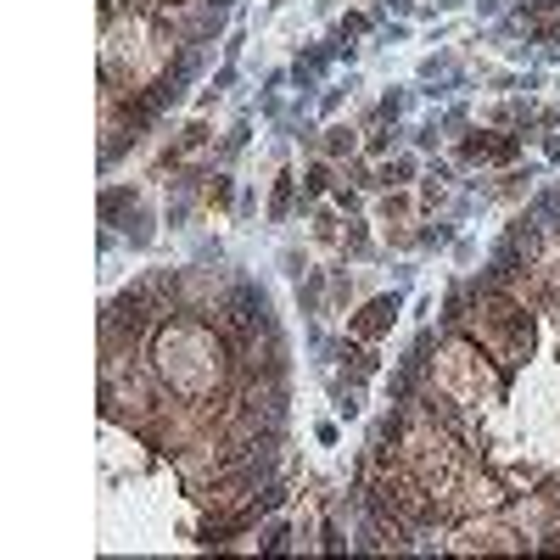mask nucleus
<instances>
[{
  "instance_id": "obj_32",
  "label": "nucleus",
  "mask_w": 560,
  "mask_h": 560,
  "mask_svg": "<svg viewBox=\"0 0 560 560\" xmlns=\"http://www.w3.org/2000/svg\"><path fill=\"white\" fill-rule=\"evenodd\" d=\"M314 17H320V23H331V17H336V0H314Z\"/></svg>"
},
{
  "instance_id": "obj_28",
  "label": "nucleus",
  "mask_w": 560,
  "mask_h": 560,
  "mask_svg": "<svg viewBox=\"0 0 560 560\" xmlns=\"http://www.w3.org/2000/svg\"><path fill=\"white\" fill-rule=\"evenodd\" d=\"M314 437H320L325 448H336V443H342V432H336V420H320V426H314Z\"/></svg>"
},
{
  "instance_id": "obj_31",
  "label": "nucleus",
  "mask_w": 560,
  "mask_h": 560,
  "mask_svg": "<svg viewBox=\"0 0 560 560\" xmlns=\"http://www.w3.org/2000/svg\"><path fill=\"white\" fill-rule=\"evenodd\" d=\"M392 40H409V28H404V23H398V28L387 23V28H381V40H376V45H392Z\"/></svg>"
},
{
  "instance_id": "obj_5",
  "label": "nucleus",
  "mask_w": 560,
  "mask_h": 560,
  "mask_svg": "<svg viewBox=\"0 0 560 560\" xmlns=\"http://www.w3.org/2000/svg\"><path fill=\"white\" fill-rule=\"evenodd\" d=\"M510 482H504V471L488 460V454H471V460L454 471V482L448 488H437V521H460V516H482V510H504L510 504Z\"/></svg>"
},
{
  "instance_id": "obj_15",
  "label": "nucleus",
  "mask_w": 560,
  "mask_h": 560,
  "mask_svg": "<svg viewBox=\"0 0 560 560\" xmlns=\"http://www.w3.org/2000/svg\"><path fill=\"white\" fill-rule=\"evenodd\" d=\"M342 230H348V213H336L331 202H314V213H308V247L342 258Z\"/></svg>"
},
{
  "instance_id": "obj_24",
  "label": "nucleus",
  "mask_w": 560,
  "mask_h": 560,
  "mask_svg": "<svg viewBox=\"0 0 560 560\" xmlns=\"http://www.w3.org/2000/svg\"><path fill=\"white\" fill-rule=\"evenodd\" d=\"M331 208H336V213H359V208H364V191H353V185L342 180V185L331 191Z\"/></svg>"
},
{
  "instance_id": "obj_1",
  "label": "nucleus",
  "mask_w": 560,
  "mask_h": 560,
  "mask_svg": "<svg viewBox=\"0 0 560 560\" xmlns=\"http://www.w3.org/2000/svg\"><path fill=\"white\" fill-rule=\"evenodd\" d=\"M208 62V45H180L152 6H129L101 28V79L124 96H157L174 79H196Z\"/></svg>"
},
{
  "instance_id": "obj_23",
  "label": "nucleus",
  "mask_w": 560,
  "mask_h": 560,
  "mask_svg": "<svg viewBox=\"0 0 560 560\" xmlns=\"http://www.w3.org/2000/svg\"><path fill=\"white\" fill-rule=\"evenodd\" d=\"M353 90H359V73H353L348 84H325V96H320V118H325V124L342 112V101H353Z\"/></svg>"
},
{
  "instance_id": "obj_16",
  "label": "nucleus",
  "mask_w": 560,
  "mask_h": 560,
  "mask_svg": "<svg viewBox=\"0 0 560 560\" xmlns=\"http://www.w3.org/2000/svg\"><path fill=\"white\" fill-rule=\"evenodd\" d=\"M376 174H381V191H409L426 174V163H420V152H392L376 163Z\"/></svg>"
},
{
  "instance_id": "obj_17",
  "label": "nucleus",
  "mask_w": 560,
  "mask_h": 560,
  "mask_svg": "<svg viewBox=\"0 0 560 560\" xmlns=\"http://www.w3.org/2000/svg\"><path fill=\"white\" fill-rule=\"evenodd\" d=\"M342 185V168L325 163V157H308L303 163V196L308 202H331V191Z\"/></svg>"
},
{
  "instance_id": "obj_14",
  "label": "nucleus",
  "mask_w": 560,
  "mask_h": 560,
  "mask_svg": "<svg viewBox=\"0 0 560 560\" xmlns=\"http://www.w3.org/2000/svg\"><path fill=\"white\" fill-rule=\"evenodd\" d=\"M359 152H364V129L353 124V118H331V124L320 129V157H325V163L342 168V163H353Z\"/></svg>"
},
{
  "instance_id": "obj_19",
  "label": "nucleus",
  "mask_w": 560,
  "mask_h": 560,
  "mask_svg": "<svg viewBox=\"0 0 560 560\" xmlns=\"http://www.w3.org/2000/svg\"><path fill=\"white\" fill-rule=\"evenodd\" d=\"M247 140H252V118H236V124L219 135V146H213V168H230L241 152H247Z\"/></svg>"
},
{
  "instance_id": "obj_25",
  "label": "nucleus",
  "mask_w": 560,
  "mask_h": 560,
  "mask_svg": "<svg viewBox=\"0 0 560 560\" xmlns=\"http://www.w3.org/2000/svg\"><path fill=\"white\" fill-rule=\"evenodd\" d=\"M437 146H443V124H437V118H426V124L415 129V152H437Z\"/></svg>"
},
{
  "instance_id": "obj_9",
  "label": "nucleus",
  "mask_w": 560,
  "mask_h": 560,
  "mask_svg": "<svg viewBox=\"0 0 560 560\" xmlns=\"http://www.w3.org/2000/svg\"><path fill=\"white\" fill-rule=\"evenodd\" d=\"M465 174L454 163H426V174L415 180V202H420V219H460L471 202H465Z\"/></svg>"
},
{
  "instance_id": "obj_21",
  "label": "nucleus",
  "mask_w": 560,
  "mask_h": 560,
  "mask_svg": "<svg viewBox=\"0 0 560 560\" xmlns=\"http://www.w3.org/2000/svg\"><path fill=\"white\" fill-rule=\"evenodd\" d=\"M308 269H314V252H308L303 241H286V247H280V275H286V280L297 286V280H303Z\"/></svg>"
},
{
  "instance_id": "obj_7",
  "label": "nucleus",
  "mask_w": 560,
  "mask_h": 560,
  "mask_svg": "<svg viewBox=\"0 0 560 560\" xmlns=\"http://www.w3.org/2000/svg\"><path fill=\"white\" fill-rule=\"evenodd\" d=\"M174 275H180V308L185 314H202V320H208L213 308L224 303V297L236 292V280H241V269L236 264H219V258H191V264H180L174 269Z\"/></svg>"
},
{
  "instance_id": "obj_2",
  "label": "nucleus",
  "mask_w": 560,
  "mask_h": 560,
  "mask_svg": "<svg viewBox=\"0 0 560 560\" xmlns=\"http://www.w3.org/2000/svg\"><path fill=\"white\" fill-rule=\"evenodd\" d=\"M443 331H465L476 348L499 359L510 376H521L538 348H544V314L521 308L516 297H504L488 275H460L443 292V314H437Z\"/></svg>"
},
{
  "instance_id": "obj_13",
  "label": "nucleus",
  "mask_w": 560,
  "mask_h": 560,
  "mask_svg": "<svg viewBox=\"0 0 560 560\" xmlns=\"http://www.w3.org/2000/svg\"><path fill=\"white\" fill-rule=\"evenodd\" d=\"M236 174L230 168H202V185H196V202H202V224H224V219H236Z\"/></svg>"
},
{
  "instance_id": "obj_27",
  "label": "nucleus",
  "mask_w": 560,
  "mask_h": 560,
  "mask_svg": "<svg viewBox=\"0 0 560 560\" xmlns=\"http://www.w3.org/2000/svg\"><path fill=\"white\" fill-rule=\"evenodd\" d=\"M219 101H224V90H219V84H208V90L196 96V112H213V107H219Z\"/></svg>"
},
{
  "instance_id": "obj_18",
  "label": "nucleus",
  "mask_w": 560,
  "mask_h": 560,
  "mask_svg": "<svg viewBox=\"0 0 560 560\" xmlns=\"http://www.w3.org/2000/svg\"><path fill=\"white\" fill-rule=\"evenodd\" d=\"M392 152H404V129L398 124L381 118V124L364 129V157H370V163H381V157H392Z\"/></svg>"
},
{
  "instance_id": "obj_33",
  "label": "nucleus",
  "mask_w": 560,
  "mask_h": 560,
  "mask_svg": "<svg viewBox=\"0 0 560 560\" xmlns=\"http://www.w3.org/2000/svg\"><path fill=\"white\" fill-rule=\"evenodd\" d=\"M135 6H163V0H135Z\"/></svg>"
},
{
  "instance_id": "obj_6",
  "label": "nucleus",
  "mask_w": 560,
  "mask_h": 560,
  "mask_svg": "<svg viewBox=\"0 0 560 560\" xmlns=\"http://www.w3.org/2000/svg\"><path fill=\"white\" fill-rule=\"evenodd\" d=\"M437 555H532V544L510 521V510H482V516L448 521L437 532Z\"/></svg>"
},
{
  "instance_id": "obj_12",
  "label": "nucleus",
  "mask_w": 560,
  "mask_h": 560,
  "mask_svg": "<svg viewBox=\"0 0 560 560\" xmlns=\"http://www.w3.org/2000/svg\"><path fill=\"white\" fill-rule=\"evenodd\" d=\"M398 314H404V292H376V297H364L359 308H353L348 320H342V331L359 336V342H387L392 331H398Z\"/></svg>"
},
{
  "instance_id": "obj_11",
  "label": "nucleus",
  "mask_w": 560,
  "mask_h": 560,
  "mask_svg": "<svg viewBox=\"0 0 560 560\" xmlns=\"http://www.w3.org/2000/svg\"><path fill=\"white\" fill-rule=\"evenodd\" d=\"M538 180H544L538 163H510V168H493L488 180H471V185H476V196H482V208H527Z\"/></svg>"
},
{
  "instance_id": "obj_30",
  "label": "nucleus",
  "mask_w": 560,
  "mask_h": 560,
  "mask_svg": "<svg viewBox=\"0 0 560 560\" xmlns=\"http://www.w3.org/2000/svg\"><path fill=\"white\" fill-rule=\"evenodd\" d=\"M258 112H264V118H280V112H286V101H280V96H258Z\"/></svg>"
},
{
  "instance_id": "obj_4",
  "label": "nucleus",
  "mask_w": 560,
  "mask_h": 560,
  "mask_svg": "<svg viewBox=\"0 0 560 560\" xmlns=\"http://www.w3.org/2000/svg\"><path fill=\"white\" fill-rule=\"evenodd\" d=\"M152 370L163 376L168 392L180 398H213V392L236 387V348L224 342V331L202 314H174L152 331V348H146Z\"/></svg>"
},
{
  "instance_id": "obj_26",
  "label": "nucleus",
  "mask_w": 560,
  "mask_h": 560,
  "mask_svg": "<svg viewBox=\"0 0 560 560\" xmlns=\"http://www.w3.org/2000/svg\"><path fill=\"white\" fill-rule=\"evenodd\" d=\"M252 213H258V185H241V196H236V224H252Z\"/></svg>"
},
{
  "instance_id": "obj_20",
  "label": "nucleus",
  "mask_w": 560,
  "mask_h": 560,
  "mask_svg": "<svg viewBox=\"0 0 560 560\" xmlns=\"http://www.w3.org/2000/svg\"><path fill=\"white\" fill-rule=\"evenodd\" d=\"M342 180L353 185V191H364V196H376L381 191V174H376V163H370V157H353V163H342Z\"/></svg>"
},
{
  "instance_id": "obj_29",
  "label": "nucleus",
  "mask_w": 560,
  "mask_h": 560,
  "mask_svg": "<svg viewBox=\"0 0 560 560\" xmlns=\"http://www.w3.org/2000/svg\"><path fill=\"white\" fill-rule=\"evenodd\" d=\"M471 258H476V241L460 236V241H454V264H471Z\"/></svg>"
},
{
  "instance_id": "obj_3",
  "label": "nucleus",
  "mask_w": 560,
  "mask_h": 560,
  "mask_svg": "<svg viewBox=\"0 0 560 560\" xmlns=\"http://www.w3.org/2000/svg\"><path fill=\"white\" fill-rule=\"evenodd\" d=\"M404 364L420 370V387L454 398L465 415H493V409H504L510 404V387H516V376H510L499 359H488L465 331H443V325H420Z\"/></svg>"
},
{
  "instance_id": "obj_8",
  "label": "nucleus",
  "mask_w": 560,
  "mask_h": 560,
  "mask_svg": "<svg viewBox=\"0 0 560 560\" xmlns=\"http://www.w3.org/2000/svg\"><path fill=\"white\" fill-rule=\"evenodd\" d=\"M230 6H236V0H163V6H152V12L163 17L168 34H174L180 45H213L224 34Z\"/></svg>"
},
{
  "instance_id": "obj_22",
  "label": "nucleus",
  "mask_w": 560,
  "mask_h": 560,
  "mask_svg": "<svg viewBox=\"0 0 560 560\" xmlns=\"http://www.w3.org/2000/svg\"><path fill=\"white\" fill-rule=\"evenodd\" d=\"M376 107H381V118H387V124H398V118L415 107V90H409V84H392V90H381Z\"/></svg>"
},
{
  "instance_id": "obj_10",
  "label": "nucleus",
  "mask_w": 560,
  "mask_h": 560,
  "mask_svg": "<svg viewBox=\"0 0 560 560\" xmlns=\"http://www.w3.org/2000/svg\"><path fill=\"white\" fill-rule=\"evenodd\" d=\"M236 460H241V454L224 443V437H208V443H196V448H185V454H174V460H168V471H174V482L191 493V488H208L213 476H224Z\"/></svg>"
}]
</instances>
